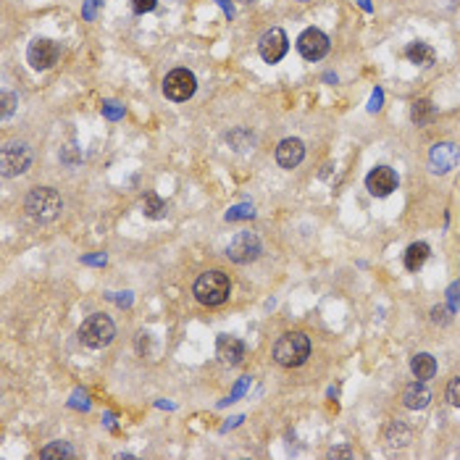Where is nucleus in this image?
I'll return each instance as SVG.
<instances>
[{
    "instance_id": "1",
    "label": "nucleus",
    "mask_w": 460,
    "mask_h": 460,
    "mask_svg": "<svg viewBox=\"0 0 460 460\" xmlns=\"http://www.w3.org/2000/svg\"><path fill=\"white\" fill-rule=\"evenodd\" d=\"M229 292H232V281L223 271H206L200 274L192 287V294L200 306L216 308L229 300Z\"/></svg>"
},
{
    "instance_id": "17",
    "label": "nucleus",
    "mask_w": 460,
    "mask_h": 460,
    "mask_svg": "<svg viewBox=\"0 0 460 460\" xmlns=\"http://www.w3.org/2000/svg\"><path fill=\"white\" fill-rule=\"evenodd\" d=\"M410 371H413V377L421 379V381H429V379L437 374V361H434L429 352H419V355H413V361H410Z\"/></svg>"
},
{
    "instance_id": "14",
    "label": "nucleus",
    "mask_w": 460,
    "mask_h": 460,
    "mask_svg": "<svg viewBox=\"0 0 460 460\" xmlns=\"http://www.w3.org/2000/svg\"><path fill=\"white\" fill-rule=\"evenodd\" d=\"M216 355H219L223 363H229V366H237V363L245 358V345L239 342L237 337L221 334L219 342H216Z\"/></svg>"
},
{
    "instance_id": "28",
    "label": "nucleus",
    "mask_w": 460,
    "mask_h": 460,
    "mask_svg": "<svg viewBox=\"0 0 460 460\" xmlns=\"http://www.w3.org/2000/svg\"><path fill=\"white\" fill-rule=\"evenodd\" d=\"M450 310H452V313H455V310H458V306H460V281H455V284H452V287H450Z\"/></svg>"
},
{
    "instance_id": "33",
    "label": "nucleus",
    "mask_w": 460,
    "mask_h": 460,
    "mask_svg": "<svg viewBox=\"0 0 460 460\" xmlns=\"http://www.w3.org/2000/svg\"><path fill=\"white\" fill-rule=\"evenodd\" d=\"M84 263H92V266H103V263H106V255H95V258H84Z\"/></svg>"
},
{
    "instance_id": "32",
    "label": "nucleus",
    "mask_w": 460,
    "mask_h": 460,
    "mask_svg": "<svg viewBox=\"0 0 460 460\" xmlns=\"http://www.w3.org/2000/svg\"><path fill=\"white\" fill-rule=\"evenodd\" d=\"M329 458H352V452L345 450V447H339V450H332V452H329Z\"/></svg>"
},
{
    "instance_id": "13",
    "label": "nucleus",
    "mask_w": 460,
    "mask_h": 460,
    "mask_svg": "<svg viewBox=\"0 0 460 460\" xmlns=\"http://www.w3.org/2000/svg\"><path fill=\"white\" fill-rule=\"evenodd\" d=\"M306 158V145L297 140V137H290V140H281L279 148H277V161H279L281 168H297Z\"/></svg>"
},
{
    "instance_id": "19",
    "label": "nucleus",
    "mask_w": 460,
    "mask_h": 460,
    "mask_svg": "<svg viewBox=\"0 0 460 460\" xmlns=\"http://www.w3.org/2000/svg\"><path fill=\"white\" fill-rule=\"evenodd\" d=\"M434 106L432 100H416L413 106H410V119H413V124L419 126H426L429 121L434 119Z\"/></svg>"
},
{
    "instance_id": "26",
    "label": "nucleus",
    "mask_w": 460,
    "mask_h": 460,
    "mask_svg": "<svg viewBox=\"0 0 460 460\" xmlns=\"http://www.w3.org/2000/svg\"><path fill=\"white\" fill-rule=\"evenodd\" d=\"M155 3L158 0H132V8H134V14H150L155 8Z\"/></svg>"
},
{
    "instance_id": "30",
    "label": "nucleus",
    "mask_w": 460,
    "mask_h": 460,
    "mask_svg": "<svg viewBox=\"0 0 460 460\" xmlns=\"http://www.w3.org/2000/svg\"><path fill=\"white\" fill-rule=\"evenodd\" d=\"M381 100H384V95H381V90H377V92L371 95V103H368V111H379V108H381Z\"/></svg>"
},
{
    "instance_id": "31",
    "label": "nucleus",
    "mask_w": 460,
    "mask_h": 460,
    "mask_svg": "<svg viewBox=\"0 0 460 460\" xmlns=\"http://www.w3.org/2000/svg\"><path fill=\"white\" fill-rule=\"evenodd\" d=\"M248 384H250V379H242V381H239V384H237V390H234V394L229 397V403H234V400H237L239 394H242V392L248 390Z\"/></svg>"
},
{
    "instance_id": "24",
    "label": "nucleus",
    "mask_w": 460,
    "mask_h": 460,
    "mask_svg": "<svg viewBox=\"0 0 460 460\" xmlns=\"http://www.w3.org/2000/svg\"><path fill=\"white\" fill-rule=\"evenodd\" d=\"M103 116H106V119H111V121H116V119H121V116H124V108H121L119 103H106V106H103Z\"/></svg>"
},
{
    "instance_id": "10",
    "label": "nucleus",
    "mask_w": 460,
    "mask_h": 460,
    "mask_svg": "<svg viewBox=\"0 0 460 460\" xmlns=\"http://www.w3.org/2000/svg\"><path fill=\"white\" fill-rule=\"evenodd\" d=\"M287 48H290V40L279 27L268 29L258 42V50H261V58L266 63H279L281 58L287 56Z\"/></svg>"
},
{
    "instance_id": "7",
    "label": "nucleus",
    "mask_w": 460,
    "mask_h": 460,
    "mask_svg": "<svg viewBox=\"0 0 460 460\" xmlns=\"http://www.w3.org/2000/svg\"><path fill=\"white\" fill-rule=\"evenodd\" d=\"M58 56H61V50H58V45L53 40L37 37V40L29 42L27 61H29V66H32V69H37V71L50 69V66H56Z\"/></svg>"
},
{
    "instance_id": "25",
    "label": "nucleus",
    "mask_w": 460,
    "mask_h": 460,
    "mask_svg": "<svg viewBox=\"0 0 460 460\" xmlns=\"http://www.w3.org/2000/svg\"><path fill=\"white\" fill-rule=\"evenodd\" d=\"M14 108H16V95L14 92H3V119H8L11 113H14Z\"/></svg>"
},
{
    "instance_id": "29",
    "label": "nucleus",
    "mask_w": 460,
    "mask_h": 460,
    "mask_svg": "<svg viewBox=\"0 0 460 460\" xmlns=\"http://www.w3.org/2000/svg\"><path fill=\"white\" fill-rule=\"evenodd\" d=\"M103 0H87L84 3V19H95V8H98Z\"/></svg>"
},
{
    "instance_id": "8",
    "label": "nucleus",
    "mask_w": 460,
    "mask_h": 460,
    "mask_svg": "<svg viewBox=\"0 0 460 460\" xmlns=\"http://www.w3.org/2000/svg\"><path fill=\"white\" fill-rule=\"evenodd\" d=\"M226 255L234 263H250V261H255L261 255V239L255 237L252 232H239L237 237L229 242Z\"/></svg>"
},
{
    "instance_id": "15",
    "label": "nucleus",
    "mask_w": 460,
    "mask_h": 460,
    "mask_svg": "<svg viewBox=\"0 0 460 460\" xmlns=\"http://www.w3.org/2000/svg\"><path fill=\"white\" fill-rule=\"evenodd\" d=\"M403 403L405 408H410V410H423L426 405L432 403V392H429V387L419 379V381L408 384L403 390Z\"/></svg>"
},
{
    "instance_id": "34",
    "label": "nucleus",
    "mask_w": 460,
    "mask_h": 460,
    "mask_svg": "<svg viewBox=\"0 0 460 460\" xmlns=\"http://www.w3.org/2000/svg\"><path fill=\"white\" fill-rule=\"evenodd\" d=\"M219 6H221V8H223V11H226V14H229V19L234 16V11H232V3H229V0H219Z\"/></svg>"
},
{
    "instance_id": "9",
    "label": "nucleus",
    "mask_w": 460,
    "mask_h": 460,
    "mask_svg": "<svg viewBox=\"0 0 460 460\" xmlns=\"http://www.w3.org/2000/svg\"><path fill=\"white\" fill-rule=\"evenodd\" d=\"M297 50H300V56L306 61H321L329 53V37L321 29L310 27L297 37Z\"/></svg>"
},
{
    "instance_id": "11",
    "label": "nucleus",
    "mask_w": 460,
    "mask_h": 460,
    "mask_svg": "<svg viewBox=\"0 0 460 460\" xmlns=\"http://www.w3.org/2000/svg\"><path fill=\"white\" fill-rule=\"evenodd\" d=\"M366 187L374 197H387L397 190V174L390 166H377L366 177Z\"/></svg>"
},
{
    "instance_id": "2",
    "label": "nucleus",
    "mask_w": 460,
    "mask_h": 460,
    "mask_svg": "<svg viewBox=\"0 0 460 460\" xmlns=\"http://www.w3.org/2000/svg\"><path fill=\"white\" fill-rule=\"evenodd\" d=\"M310 358V339L303 332H287L274 345V361L284 368H297Z\"/></svg>"
},
{
    "instance_id": "18",
    "label": "nucleus",
    "mask_w": 460,
    "mask_h": 460,
    "mask_svg": "<svg viewBox=\"0 0 460 460\" xmlns=\"http://www.w3.org/2000/svg\"><path fill=\"white\" fill-rule=\"evenodd\" d=\"M405 56L410 58V63H416V66H432L434 63V50L426 42H413V45H408Z\"/></svg>"
},
{
    "instance_id": "5",
    "label": "nucleus",
    "mask_w": 460,
    "mask_h": 460,
    "mask_svg": "<svg viewBox=\"0 0 460 460\" xmlns=\"http://www.w3.org/2000/svg\"><path fill=\"white\" fill-rule=\"evenodd\" d=\"M32 163V148L27 142H6L3 153H0V168L3 177H19L24 174Z\"/></svg>"
},
{
    "instance_id": "4",
    "label": "nucleus",
    "mask_w": 460,
    "mask_h": 460,
    "mask_svg": "<svg viewBox=\"0 0 460 460\" xmlns=\"http://www.w3.org/2000/svg\"><path fill=\"white\" fill-rule=\"evenodd\" d=\"M113 337H116V326H113V321L108 319V316H103V313L87 316V319L82 321V326H79V339L92 350L111 345Z\"/></svg>"
},
{
    "instance_id": "22",
    "label": "nucleus",
    "mask_w": 460,
    "mask_h": 460,
    "mask_svg": "<svg viewBox=\"0 0 460 460\" xmlns=\"http://www.w3.org/2000/svg\"><path fill=\"white\" fill-rule=\"evenodd\" d=\"M252 216H255V208L250 203H242V206H234L226 213V221H245V219H252Z\"/></svg>"
},
{
    "instance_id": "12",
    "label": "nucleus",
    "mask_w": 460,
    "mask_h": 460,
    "mask_svg": "<svg viewBox=\"0 0 460 460\" xmlns=\"http://www.w3.org/2000/svg\"><path fill=\"white\" fill-rule=\"evenodd\" d=\"M458 148L455 145H450V142H439V145H434L432 148V155H429V166H432L434 174H447L450 168H455L458 163Z\"/></svg>"
},
{
    "instance_id": "6",
    "label": "nucleus",
    "mask_w": 460,
    "mask_h": 460,
    "mask_svg": "<svg viewBox=\"0 0 460 460\" xmlns=\"http://www.w3.org/2000/svg\"><path fill=\"white\" fill-rule=\"evenodd\" d=\"M197 90V79L192 71L187 69H174L166 74L163 79V95L174 103H181V100H190Z\"/></svg>"
},
{
    "instance_id": "36",
    "label": "nucleus",
    "mask_w": 460,
    "mask_h": 460,
    "mask_svg": "<svg viewBox=\"0 0 460 460\" xmlns=\"http://www.w3.org/2000/svg\"><path fill=\"white\" fill-rule=\"evenodd\" d=\"M239 3H252V0H239Z\"/></svg>"
},
{
    "instance_id": "23",
    "label": "nucleus",
    "mask_w": 460,
    "mask_h": 460,
    "mask_svg": "<svg viewBox=\"0 0 460 460\" xmlns=\"http://www.w3.org/2000/svg\"><path fill=\"white\" fill-rule=\"evenodd\" d=\"M447 400H450V405L460 408V379H452L447 384Z\"/></svg>"
},
{
    "instance_id": "3",
    "label": "nucleus",
    "mask_w": 460,
    "mask_h": 460,
    "mask_svg": "<svg viewBox=\"0 0 460 460\" xmlns=\"http://www.w3.org/2000/svg\"><path fill=\"white\" fill-rule=\"evenodd\" d=\"M24 208L34 221L48 223L58 219V213L63 210V200L53 187H34L24 200Z\"/></svg>"
},
{
    "instance_id": "20",
    "label": "nucleus",
    "mask_w": 460,
    "mask_h": 460,
    "mask_svg": "<svg viewBox=\"0 0 460 460\" xmlns=\"http://www.w3.org/2000/svg\"><path fill=\"white\" fill-rule=\"evenodd\" d=\"M142 213L148 219H163L166 216V203L155 192H145V197H142Z\"/></svg>"
},
{
    "instance_id": "35",
    "label": "nucleus",
    "mask_w": 460,
    "mask_h": 460,
    "mask_svg": "<svg viewBox=\"0 0 460 460\" xmlns=\"http://www.w3.org/2000/svg\"><path fill=\"white\" fill-rule=\"evenodd\" d=\"M361 6H363V11H371V3H368V0H361Z\"/></svg>"
},
{
    "instance_id": "21",
    "label": "nucleus",
    "mask_w": 460,
    "mask_h": 460,
    "mask_svg": "<svg viewBox=\"0 0 460 460\" xmlns=\"http://www.w3.org/2000/svg\"><path fill=\"white\" fill-rule=\"evenodd\" d=\"M77 452H74V447L69 442H53V445H48L45 450H40V458H74Z\"/></svg>"
},
{
    "instance_id": "27",
    "label": "nucleus",
    "mask_w": 460,
    "mask_h": 460,
    "mask_svg": "<svg viewBox=\"0 0 460 460\" xmlns=\"http://www.w3.org/2000/svg\"><path fill=\"white\" fill-rule=\"evenodd\" d=\"M450 308H434L432 310V321L434 323H450Z\"/></svg>"
},
{
    "instance_id": "16",
    "label": "nucleus",
    "mask_w": 460,
    "mask_h": 460,
    "mask_svg": "<svg viewBox=\"0 0 460 460\" xmlns=\"http://www.w3.org/2000/svg\"><path fill=\"white\" fill-rule=\"evenodd\" d=\"M429 255H432V248H429L426 242H413V245L405 250V268H408V271H419L421 266L429 261Z\"/></svg>"
}]
</instances>
